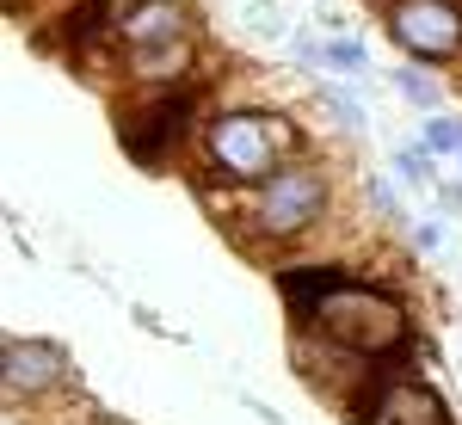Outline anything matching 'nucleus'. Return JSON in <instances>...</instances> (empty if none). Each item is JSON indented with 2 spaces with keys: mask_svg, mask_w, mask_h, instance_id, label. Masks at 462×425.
Masks as SVG:
<instances>
[{
  "mask_svg": "<svg viewBox=\"0 0 462 425\" xmlns=\"http://www.w3.org/2000/svg\"><path fill=\"white\" fill-rule=\"evenodd\" d=\"M302 333H320L327 346H339V352H352V357H364V364L383 370V357H394L407 346V302L389 296L383 283H370V278L352 272L315 315L302 320Z\"/></svg>",
  "mask_w": 462,
  "mask_h": 425,
  "instance_id": "nucleus-1",
  "label": "nucleus"
},
{
  "mask_svg": "<svg viewBox=\"0 0 462 425\" xmlns=\"http://www.w3.org/2000/svg\"><path fill=\"white\" fill-rule=\"evenodd\" d=\"M290 148H296V130L272 111H222L204 130V161L228 185H265L290 167Z\"/></svg>",
  "mask_w": 462,
  "mask_h": 425,
  "instance_id": "nucleus-2",
  "label": "nucleus"
},
{
  "mask_svg": "<svg viewBox=\"0 0 462 425\" xmlns=\"http://www.w3.org/2000/svg\"><path fill=\"white\" fill-rule=\"evenodd\" d=\"M327 204H333L327 173L309 167V161H290L284 173H272L265 185H253L247 228H253V241H265V247H290V241L315 235L320 222H327Z\"/></svg>",
  "mask_w": 462,
  "mask_h": 425,
  "instance_id": "nucleus-3",
  "label": "nucleus"
},
{
  "mask_svg": "<svg viewBox=\"0 0 462 425\" xmlns=\"http://www.w3.org/2000/svg\"><path fill=\"white\" fill-rule=\"evenodd\" d=\"M117 130H124V148H130L143 167H167L179 148L191 142V130H198V93H191V87H167V93H154L143 111H130Z\"/></svg>",
  "mask_w": 462,
  "mask_h": 425,
  "instance_id": "nucleus-4",
  "label": "nucleus"
},
{
  "mask_svg": "<svg viewBox=\"0 0 462 425\" xmlns=\"http://www.w3.org/2000/svg\"><path fill=\"white\" fill-rule=\"evenodd\" d=\"M383 32L413 62H450L462 50V0H389Z\"/></svg>",
  "mask_w": 462,
  "mask_h": 425,
  "instance_id": "nucleus-5",
  "label": "nucleus"
},
{
  "mask_svg": "<svg viewBox=\"0 0 462 425\" xmlns=\"http://www.w3.org/2000/svg\"><path fill=\"white\" fill-rule=\"evenodd\" d=\"M352 425H457V420H450L444 394L431 389V383L383 370V376L364 389V401L352 407Z\"/></svg>",
  "mask_w": 462,
  "mask_h": 425,
  "instance_id": "nucleus-6",
  "label": "nucleus"
},
{
  "mask_svg": "<svg viewBox=\"0 0 462 425\" xmlns=\"http://www.w3.org/2000/svg\"><path fill=\"white\" fill-rule=\"evenodd\" d=\"M69 383H74V364L56 339H19V333L0 339V389H6V401H43V394L69 389Z\"/></svg>",
  "mask_w": 462,
  "mask_h": 425,
  "instance_id": "nucleus-7",
  "label": "nucleus"
},
{
  "mask_svg": "<svg viewBox=\"0 0 462 425\" xmlns=\"http://www.w3.org/2000/svg\"><path fill=\"white\" fill-rule=\"evenodd\" d=\"M117 37H124L130 50H161V43L191 37V13H185L179 0H143V6L117 25Z\"/></svg>",
  "mask_w": 462,
  "mask_h": 425,
  "instance_id": "nucleus-8",
  "label": "nucleus"
},
{
  "mask_svg": "<svg viewBox=\"0 0 462 425\" xmlns=\"http://www.w3.org/2000/svg\"><path fill=\"white\" fill-rule=\"evenodd\" d=\"M241 25H247V37H265V43H278V37H296L290 32V13L284 6H278V0H247V6H241Z\"/></svg>",
  "mask_w": 462,
  "mask_h": 425,
  "instance_id": "nucleus-9",
  "label": "nucleus"
},
{
  "mask_svg": "<svg viewBox=\"0 0 462 425\" xmlns=\"http://www.w3.org/2000/svg\"><path fill=\"white\" fill-rule=\"evenodd\" d=\"M320 99V111H327V117H333V124H339V130H364V124H370V111H364V99H357V93H346V87H320L315 93Z\"/></svg>",
  "mask_w": 462,
  "mask_h": 425,
  "instance_id": "nucleus-10",
  "label": "nucleus"
},
{
  "mask_svg": "<svg viewBox=\"0 0 462 425\" xmlns=\"http://www.w3.org/2000/svg\"><path fill=\"white\" fill-rule=\"evenodd\" d=\"M327 69H339V74H364V69H370V50H364L357 37H327Z\"/></svg>",
  "mask_w": 462,
  "mask_h": 425,
  "instance_id": "nucleus-11",
  "label": "nucleus"
},
{
  "mask_svg": "<svg viewBox=\"0 0 462 425\" xmlns=\"http://www.w3.org/2000/svg\"><path fill=\"white\" fill-rule=\"evenodd\" d=\"M426 148L431 154H462V117H426Z\"/></svg>",
  "mask_w": 462,
  "mask_h": 425,
  "instance_id": "nucleus-12",
  "label": "nucleus"
},
{
  "mask_svg": "<svg viewBox=\"0 0 462 425\" xmlns=\"http://www.w3.org/2000/svg\"><path fill=\"white\" fill-rule=\"evenodd\" d=\"M394 87H401L413 106H426L431 117H438V80H431V74H420V69H394Z\"/></svg>",
  "mask_w": 462,
  "mask_h": 425,
  "instance_id": "nucleus-13",
  "label": "nucleus"
},
{
  "mask_svg": "<svg viewBox=\"0 0 462 425\" xmlns=\"http://www.w3.org/2000/svg\"><path fill=\"white\" fill-rule=\"evenodd\" d=\"M394 167H401V179H413V185H438L431 179V148H401Z\"/></svg>",
  "mask_w": 462,
  "mask_h": 425,
  "instance_id": "nucleus-14",
  "label": "nucleus"
},
{
  "mask_svg": "<svg viewBox=\"0 0 462 425\" xmlns=\"http://www.w3.org/2000/svg\"><path fill=\"white\" fill-rule=\"evenodd\" d=\"M370 204H376V210L389 216L394 228H407V204L394 198V191H389V185H383V179H370Z\"/></svg>",
  "mask_w": 462,
  "mask_h": 425,
  "instance_id": "nucleus-15",
  "label": "nucleus"
},
{
  "mask_svg": "<svg viewBox=\"0 0 462 425\" xmlns=\"http://www.w3.org/2000/svg\"><path fill=\"white\" fill-rule=\"evenodd\" d=\"M413 241H420V247L431 253V247H444V228H431V222H426V228H420V235H413Z\"/></svg>",
  "mask_w": 462,
  "mask_h": 425,
  "instance_id": "nucleus-16",
  "label": "nucleus"
}]
</instances>
